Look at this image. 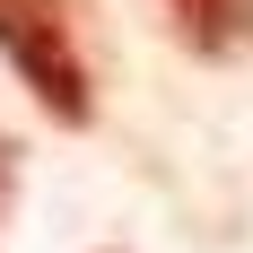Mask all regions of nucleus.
I'll return each mask as SVG.
<instances>
[{
  "instance_id": "1",
  "label": "nucleus",
  "mask_w": 253,
  "mask_h": 253,
  "mask_svg": "<svg viewBox=\"0 0 253 253\" xmlns=\"http://www.w3.org/2000/svg\"><path fill=\"white\" fill-rule=\"evenodd\" d=\"M0 61L26 79V96L61 131L96 123V79H87V52H79L61 0H0Z\"/></svg>"
},
{
  "instance_id": "2",
  "label": "nucleus",
  "mask_w": 253,
  "mask_h": 253,
  "mask_svg": "<svg viewBox=\"0 0 253 253\" xmlns=\"http://www.w3.org/2000/svg\"><path fill=\"white\" fill-rule=\"evenodd\" d=\"M166 18H175V35L192 52H210V61H227V52L253 44V0H166Z\"/></svg>"
},
{
  "instance_id": "3",
  "label": "nucleus",
  "mask_w": 253,
  "mask_h": 253,
  "mask_svg": "<svg viewBox=\"0 0 253 253\" xmlns=\"http://www.w3.org/2000/svg\"><path fill=\"white\" fill-rule=\"evenodd\" d=\"M0 201H9V131H0Z\"/></svg>"
}]
</instances>
